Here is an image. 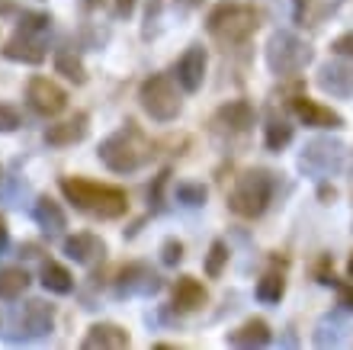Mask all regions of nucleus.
Returning <instances> with one entry per match:
<instances>
[{
	"instance_id": "423d86ee",
	"label": "nucleus",
	"mask_w": 353,
	"mask_h": 350,
	"mask_svg": "<svg viewBox=\"0 0 353 350\" xmlns=\"http://www.w3.org/2000/svg\"><path fill=\"white\" fill-rule=\"evenodd\" d=\"M347 164V145L341 139H312L305 142L302 155H299V171L315 180V184H325L331 177H337Z\"/></svg>"
},
{
	"instance_id": "1a4fd4ad",
	"label": "nucleus",
	"mask_w": 353,
	"mask_h": 350,
	"mask_svg": "<svg viewBox=\"0 0 353 350\" xmlns=\"http://www.w3.org/2000/svg\"><path fill=\"white\" fill-rule=\"evenodd\" d=\"M26 100L39 116H58L68 106V93H65V87H58L48 77H32L26 87Z\"/></svg>"
},
{
	"instance_id": "9d476101",
	"label": "nucleus",
	"mask_w": 353,
	"mask_h": 350,
	"mask_svg": "<svg viewBox=\"0 0 353 350\" xmlns=\"http://www.w3.org/2000/svg\"><path fill=\"white\" fill-rule=\"evenodd\" d=\"M292 113H296V119L302 122L305 129H334L337 132L347 126L341 113L325 106V103L312 100V97H296V100H292Z\"/></svg>"
},
{
	"instance_id": "aec40b11",
	"label": "nucleus",
	"mask_w": 353,
	"mask_h": 350,
	"mask_svg": "<svg viewBox=\"0 0 353 350\" xmlns=\"http://www.w3.org/2000/svg\"><path fill=\"white\" fill-rule=\"evenodd\" d=\"M3 58L23 61V65H39V61H46V52H42V46L32 42L26 32H19V36H13L7 46H3Z\"/></svg>"
},
{
	"instance_id": "7c9ffc66",
	"label": "nucleus",
	"mask_w": 353,
	"mask_h": 350,
	"mask_svg": "<svg viewBox=\"0 0 353 350\" xmlns=\"http://www.w3.org/2000/svg\"><path fill=\"white\" fill-rule=\"evenodd\" d=\"M19 126H23V116H19L17 106L0 103V132H17Z\"/></svg>"
},
{
	"instance_id": "72a5a7b5",
	"label": "nucleus",
	"mask_w": 353,
	"mask_h": 350,
	"mask_svg": "<svg viewBox=\"0 0 353 350\" xmlns=\"http://www.w3.org/2000/svg\"><path fill=\"white\" fill-rule=\"evenodd\" d=\"M331 52L341 58H350L353 61V32H344V36H337L334 42H331Z\"/></svg>"
},
{
	"instance_id": "4be33fe9",
	"label": "nucleus",
	"mask_w": 353,
	"mask_h": 350,
	"mask_svg": "<svg viewBox=\"0 0 353 350\" xmlns=\"http://www.w3.org/2000/svg\"><path fill=\"white\" fill-rule=\"evenodd\" d=\"M292 139H296L292 122L273 113V116L267 119V126H263V145H267V151H283V148H286Z\"/></svg>"
},
{
	"instance_id": "f8f14e48",
	"label": "nucleus",
	"mask_w": 353,
	"mask_h": 350,
	"mask_svg": "<svg viewBox=\"0 0 353 350\" xmlns=\"http://www.w3.org/2000/svg\"><path fill=\"white\" fill-rule=\"evenodd\" d=\"M161 289V277L145 264H129L119 273L116 295H154Z\"/></svg>"
},
{
	"instance_id": "6e6552de",
	"label": "nucleus",
	"mask_w": 353,
	"mask_h": 350,
	"mask_svg": "<svg viewBox=\"0 0 353 350\" xmlns=\"http://www.w3.org/2000/svg\"><path fill=\"white\" fill-rule=\"evenodd\" d=\"M318 90L334 97V100H350L353 97V61L337 55L334 61H325L315 74Z\"/></svg>"
},
{
	"instance_id": "39448f33",
	"label": "nucleus",
	"mask_w": 353,
	"mask_h": 350,
	"mask_svg": "<svg viewBox=\"0 0 353 350\" xmlns=\"http://www.w3.org/2000/svg\"><path fill=\"white\" fill-rule=\"evenodd\" d=\"M261 26V17L257 10L248 7V3H219V7L209 13L205 19V29L212 32L219 42L225 46H241L257 32Z\"/></svg>"
},
{
	"instance_id": "dca6fc26",
	"label": "nucleus",
	"mask_w": 353,
	"mask_h": 350,
	"mask_svg": "<svg viewBox=\"0 0 353 350\" xmlns=\"http://www.w3.org/2000/svg\"><path fill=\"white\" fill-rule=\"evenodd\" d=\"M347 331H350V324L344 322V315L327 312L318 318L315 331H312V341H315V347H341L347 341Z\"/></svg>"
},
{
	"instance_id": "ddd939ff",
	"label": "nucleus",
	"mask_w": 353,
	"mask_h": 350,
	"mask_svg": "<svg viewBox=\"0 0 353 350\" xmlns=\"http://www.w3.org/2000/svg\"><path fill=\"white\" fill-rule=\"evenodd\" d=\"M65 254L71 260H77V264H97L106 254V244L93 231H77V235H68L65 238Z\"/></svg>"
},
{
	"instance_id": "4468645a",
	"label": "nucleus",
	"mask_w": 353,
	"mask_h": 350,
	"mask_svg": "<svg viewBox=\"0 0 353 350\" xmlns=\"http://www.w3.org/2000/svg\"><path fill=\"white\" fill-rule=\"evenodd\" d=\"M254 119H257V113H254V106L248 100H228L215 110V126H222L228 132L254 129Z\"/></svg>"
},
{
	"instance_id": "b1692460",
	"label": "nucleus",
	"mask_w": 353,
	"mask_h": 350,
	"mask_svg": "<svg viewBox=\"0 0 353 350\" xmlns=\"http://www.w3.org/2000/svg\"><path fill=\"white\" fill-rule=\"evenodd\" d=\"M254 295H257V302L263 305H279L283 302V295H286V277L283 273H263L254 286Z\"/></svg>"
},
{
	"instance_id": "f257e3e1",
	"label": "nucleus",
	"mask_w": 353,
	"mask_h": 350,
	"mask_svg": "<svg viewBox=\"0 0 353 350\" xmlns=\"http://www.w3.org/2000/svg\"><path fill=\"white\" fill-rule=\"evenodd\" d=\"M61 193L68 196V203H74V209L97 219H122L129 212L125 190L112 184H97L87 177H61Z\"/></svg>"
},
{
	"instance_id": "7ed1b4c3",
	"label": "nucleus",
	"mask_w": 353,
	"mask_h": 350,
	"mask_svg": "<svg viewBox=\"0 0 353 350\" xmlns=\"http://www.w3.org/2000/svg\"><path fill=\"white\" fill-rule=\"evenodd\" d=\"M273 190H276V177L263 167H251L234 180L232 193H228V209L238 219H261L273 203Z\"/></svg>"
},
{
	"instance_id": "393cba45",
	"label": "nucleus",
	"mask_w": 353,
	"mask_h": 350,
	"mask_svg": "<svg viewBox=\"0 0 353 350\" xmlns=\"http://www.w3.org/2000/svg\"><path fill=\"white\" fill-rule=\"evenodd\" d=\"M36 222L42 225V229H48V231H61L68 225L65 209H61L55 200H48V196H39V203H36Z\"/></svg>"
},
{
	"instance_id": "c756f323",
	"label": "nucleus",
	"mask_w": 353,
	"mask_h": 350,
	"mask_svg": "<svg viewBox=\"0 0 353 350\" xmlns=\"http://www.w3.org/2000/svg\"><path fill=\"white\" fill-rule=\"evenodd\" d=\"M48 13H23L19 17V32H26V36H32V32H46L48 29Z\"/></svg>"
},
{
	"instance_id": "c85d7f7f",
	"label": "nucleus",
	"mask_w": 353,
	"mask_h": 350,
	"mask_svg": "<svg viewBox=\"0 0 353 350\" xmlns=\"http://www.w3.org/2000/svg\"><path fill=\"white\" fill-rule=\"evenodd\" d=\"M228 244L225 241H212L209 244V254H205V277H212V280H219L222 277V270H225V264H228Z\"/></svg>"
},
{
	"instance_id": "6ab92c4d",
	"label": "nucleus",
	"mask_w": 353,
	"mask_h": 350,
	"mask_svg": "<svg viewBox=\"0 0 353 350\" xmlns=\"http://www.w3.org/2000/svg\"><path fill=\"white\" fill-rule=\"evenodd\" d=\"M205 302H209V293H205V286L196 277L176 280V286H174V309L176 312H196V309H203Z\"/></svg>"
},
{
	"instance_id": "2f4dec72",
	"label": "nucleus",
	"mask_w": 353,
	"mask_h": 350,
	"mask_svg": "<svg viewBox=\"0 0 353 350\" xmlns=\"http://www.w3.org/2000/svg\"><path fill=\"white\" fill-rule=\"evenodd\" d=\"M161 260H164V267H176V264L183 260V244L176 238H168L161 244Z\"/></svg>"
},
{
	"instance_id": "e433bc0d",
	"label": "nucleus",
	"mask_w": 353,
	"mask_h": 350,
	"mask_svg": "<svg viewBox=\"0 0 353 350\" xmlns=\"http://www.w3.org/2000/svg\"><path fill=\"white\" fill-rule=\"evenodd\" d=\"M347 277L353 280V254H350V260H347Z\"/></svg>"
},
{
	"instance_id": "58836bf2",
	"label": "nucleus",
	"mask_w": 353,
	"mask_h": 350,
	"mask_svg": "<svg viewBox=\"0 0 353 350\" xmlns=\"http://www.w3.org/2000/svg\"><path fill=\"white\" fill-rule=\"evenodd\" d=\"M84 3H87V7H100L103 0H84Z\"/></svg>"
},
{
	"instance_id": "bb28decb",
	"label": "nucleus",
	"mask_w": 353,
	"mask_h": 350,
	"mask_svg": "<svg viewBox=\"0 0 353 350\" xmlns=\"http://www.w3.org/2000/svg\"><path fill=\"white\" fill-rule=\"evenodd\" d=\"M205 196H209V190H205L203 184H193V180H180V184L174 186V200L176 203H183V206H190V209L205 206Z\"/></svg>"
},
{
	"instance_id": "f03ea898",
	"label": "nucleus",
	"mask_w": 353,
	"mask_h": 350,
	"mask_svg": "<svg viewBox=\"0 0 353 350\" xmlns=\"http://www.w3.org/2000/svg\"><path fill=\"white\" fill-rule=\"evenodd\" d=\"M97 155L112 174H135L139 167L148 164L154 151H151V142L145 139V132L135 122H125L100 142Z\"/></svg>"
},
{
	"instance_id": "4c0bfd02",
	"label": "nucleus",
	"mask_w": 353,
	"mask_h": 350,
	"mask_svg": "<svg viewBox=\"0 0 353 350\" xmlns=\"http://www.w3.org/2000/svg\"><path fill=\"white\" fill-rule=\"evenodd\" d=\"M186 7H203V0H183Z\"/></svg>"
},
{
	"instance_id": "473e14b6",
	"label": "nucleus",
	"mask_w": 353,
	"mask_h": 350,
	"mask_svg": "<svg viewBox=\"0 0 353 350\" xmlns=\"http://www.w3.org/2000/svg\"><path fill=\"white\" fill-rule=\"evenodd\" d=\"M331 286H337V305L347 309V312H353V280L350 283H337V280H331Z\"/></svg>"
},
{
	"instance_id": "0eeeda50",
	"label": "nucleus",
	"mask_w": 353,
	"mask_h": 350,
	"mask_svg": "<svg viewBox=\"0 0 353 350\" xmlns=\"http://www.w3.org/2000/svg\"><path fill=\"white\" fill-rule=\"evenodd\" d=\"M139 103L154 122H174L176 116H180V110H183L180 93H176L174 81H170L168 74H151V77H145L139 87Z\"/></svg>"
},
{
	"instance_id": "c9c22d12",
	"label": "nucleus",
	"mask_w": 353,
	"mask_h": 350,
	"mask_svg": "<svg viewBox=\"0 0 353 350\" xmlns=\"http://www.w3.org/2000/svg\"><path fill=\"white\" fill-rule=\"evenodd\" d=\"M7 244V222H3V215H0V248Z\"/></svg>"
},
{
	"instance_id": "9b49d317",
	"label": "nucleus",
	"mask_w": 353,
	"mask_h": 350,
	"mask_svg": "<svg viewBox=\"0 0 353 350\" xmlns=\"http://www.w3.org/2000/svg\"><path fill=\"white\" fill-rule=\"evenodd\" d=\"M205 68H209V55H205V48L203 46H190L183 55L176 58L174 77H176V84H180L186 93H196L199 87H203V81H205Z\"/></svg>"
},
{
	"instance_id": "cd10ccee",
	"label": "nucleus",
	"mask_w": 353,
	"mask_h": 350,
	"mask_svg": "<svg viewBox=\"0 0 353 350\" xmlns=\"http://www.w3.org/2000/svg\"><path fill=\"white\" fill-rule=\"evenodd\" d=\"M55 71L65 74L68 81H74V84H84L87 81L84 61H81L74 52H58V55H55Z\"/></svg>"
},
{
	"instance_id": "2eb2a0df",
	"label": "nucleus",
	"mask_w": 353,
	"mask_h": 350,
	"mask_svg": "<svg viewBox=\"0 0 353 350\" xmlns=\"http://www.w3.org/2000/svg\"><path fill=\"white\" fill-rule=\"evenodd\" d=\"M87 113H77L71 119L65 122H55V126H48L46 129V142L52 148H68V145H77V142L87 139Z\"/></svg>"
},
{
	"instance_id": "a211bd4d",
	"label": "nucleus",
	"mask_w": 353,
	"mask_h": 350,
	"mask_svg": "<svg viewBox=\"0 0 353 350\" xmlns=\"http://www.w3.org/2000/svg\"><path fill=\"white\" fill-rule=\"evenodd\" d=\"M129 331L125 328H119V324H112V322H100V324H93L90 331L84 334V341H81V347L93 350V347H112V350H119V347H129Z\"/></svg>"
},
{
	"instance_id": "a878e982",
	"label": "nucleus",
	"mask_w": 353,
	"mask_h": 350,
	"mask_svg": "<svg viewBox=\"0 0 353 350\" xmlns=\"http://www.w3.org/2000/svg\"><path fill=\"white\" fill-rule=\"evenodd\" d=\"M29 286V273L19 267H7L0 270V299H17V295L26 293Z\"/></svg>"
},
{
	"instance_id": "5701e85b",
	"label": "nucleus",
	"mask_w": 353,
	"mask_h": 350,
	"mask_svg": "<svg viewBox=\"0 0 353 350\" xmlns=\"http://www.w3.org/2000/svg\"><path fill=\"white\" fill-rule=\"evenodd\" d=\"M42 286H46L48 293L68 295L71 289H74V277H71V270L61 267L58 260H48L46 267H42Z\"/></svg>"
},
{
	"instance_id": "412c9836",
	"label": "nucleus",
	"mask_w": 353,
	"mask_h": 350,
	"mask_svg": "<svg viewBox=\"0 0 353 350\" xmlns=\"http://www.w3.org/2000/svg\"><path fill=\"white\" fill-rule=\"evenodd\" d=\"M52 318H55L52 305L32 299V302L23 309V315H19V324H23L29 334H48V331H52Z\"/></svg>"
},
{
	"instance_id": "f3484780",
	"label": "nucleus",
	"mask_w": 353,
	"mask_h": 350,
	"mask_svg": "<svg viewBox=\"0 0 353 350\" xmlns=\"http://www.w3.org/2000/svg\"><path fill=\"white\" fill-rule=\"evenodd\" d=\"M225 341L232 344V347H267L273 341V331H270V324L263 318H248L234 331H228Z\"/></svg>"
},
{
	"instance_id": "20e7f679",
	"label": "nucleus",
	"mask_w": 353,
	"mask_h": 350,
	"mask_svg": "<svg viewBox=\"0 0 353 350\" xmlns=\"http://www.w3.org/2000/svg\"><path fill=\"white\" fill-rule=\"evenodd\" d=\"M263 61L276 77H296L315 61V48L296 32H273L263 48Z\"/></svg>"
},
{
	"instance_id": "f704fd0d",
	"label": "nucleus",
	"mask_w": 353,
	"mask_h": 350,
	"mask_svg": "<svg viewBox=\"0 0 353 350\" xmlns=\"http://www.w3.org/2000/svg\"><path fill=\"white\" fill-rule=\"evenodd\" d=\"M116 10H119V17H129L135 10V0H116Z\"/></svg>"
}]
</instances>
